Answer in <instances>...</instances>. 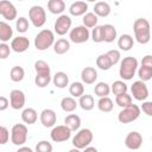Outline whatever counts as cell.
Wrapping results in <instances>:
<instances>
[{
	"mask_svg": "<svg viewBox=\"0 0 152 152\" xmlns=\"http://www.w3.org/2000/svg\"><path fill=\"white\" fill-rule=\"evenodd\" d=\"M134 38L139 44H147L151 39V27L150 23L145 18H138L133 23Z\"/></svg>",
	"mask_w": 152,
	"mask_h": 152,
	"instance_id": "1",
	"label": "cell"
},
{
	"mask_svg": "<svg viewBox=\"0 0 152 152\" xmlns=\"http://www.w3.org/2000/svg\"><path fill=\"white\" fill-rule=\"evenodd\" d=\"M34 70H36V77H34V83L39 88L46 87L51 82V70L50 65L45 61H37L34 63Z\"/></svg>",
	"mask_w": 152,
	"mask_h": 152,
	"instance_id": "2",
	"label": "cell"
},
{
	"mask_svg": "<svg viewBox=\"0 0 152 152\" xmlns=\"http://www.w3.org/2000/svg\"><path fill=\"white\" fill-rule=\"evenodd\" d=\"M137 69H138V59L133 56H127L120 62L119 75L122 80L129 81L135 75Z\"/></svg>",
	"mask_w": 152,
	"mask_h": 152,
	"instance_id": "3",
	"label": "cell"
},
{
	"mask_svg": "<svg viewBox=\"0 0 152 152\" xmlns=\"http://www.w3.org/2000/svg\"><path fill=\"white\" fill-rule=\"evenodd\" d=\"M55 44V34L51 30H42L34 38V48L39 51H45Z\"/></svg>",
	"mask_w": 152,
	"mask_h": 152,
	"instance_id": "4",
	"label": "cell"
},
{
	"mask_svg": "<svg viewBox=\"0 0 152 152\" xmlns=\"http://www.w3.org/2000/svg\"><path fill=\"white\" fill-rule=\"evenodd\" d=\"M93 138H94L93 132L89 128H82L72 138V145L78 150H84L87 146L91 144Z\"/></svg>",
	"mask_w": 152,
	"mask_h": 152,
	"instance_id": "5",
	"label": "cell"
},
{
	"mask_svg": "<svg viewBox=\"0 0 152 152\" xmlns=\"http://www.w3.org/2000/svg\"><path fill=\"white\" fill-rule=\"evenodd\" d=\"M140 115V108L132 103L125 108H122V110L118 114V120L119 122L121 124H129V122H133L135 121Z\"/></svg>",
	"mask_w": 152,
	"mask_h": 152,
	"instance_id": "6",
	"label": "cell"
},
{
	"mask_svg": "<svg viewBox=\"0 0 152 152\" xmlns=\"http://www.w3.org/2000/svg\"><path fill=\"white\" fill-rule=\"evenodd\" d=\"M27 140V127L24 124H15L11 129V141L15 146H21Z\"/></svg>",
	"mask_w": 152,
	"mask_h": 152,
	"instance_id": "7",
	"label": "cell"
},
{
	"mask_svg": "<svg viewBox=\"0 0 152 152\" xmlns=\"http://www.w3.org/2000/svg\"><path fill=\"white\" fill-rule=\"evenodd\" d=\"M28 19L34 27H42L46 21V13L42 6L34 5L28 10Z\"/></svg>",
	"mask_w": 152,
	"mask_h": 152,
	"instance_id": "8",
	"label": "cell"
},
{
	"mask_svg": "<svg viewBox=\"0 0 152 152\" xmlns=\"http://www.w3.org/2000/svg\"><path fill=\"white\" fill-rule=\"evenodd\" d=\"M90 37V32L88 30L87 26L84 25H80V26H76L74 28H71L70 33H69V38L72 43L75 44H82V43H86Z\"/></svg>",
	"mask_w": 152,
	"mask_h": 152,
	"instance_id": "9",
	"label": "cell"
},
{
	"mask_svg": "<svg viewBox=\"0 0 152 152\" xmlns=\"http://www.w3.org/2000/svg\"><path fill=\"white\" fill-rule=\"evenodd\" d=\"M71 129L64 124V125H59V126H53L50 137L51 140L55 142H63L66 141L70 137H71Z\"/></svg>",
	"mask_w": 152,
	"mask_h": 152,
	"instance_id": "10",
	"label": "cell"
},
{
	"mask_svg": "<svg viewBox=\"0 0 152 152\" xmlns=\"http://www.w3.org/2000/svg\"><path fill=\"white\" fill-rule=\"evenodd\" d=\"M131 91L133 97L137 101H145L148 97V89H147V86L145 84V81L142 80L133 82L131 87Z\"/></svg>",
	"mask_w": 152,
	"mask_h": 152,
	"instance_id": "11",
	"label": "cell"
},
{
	"mask_svg": "<svg viewBox=\"0 0 152 152\" xmlns=\"http://www.w3.org/2000/svg\"><path fill=\"white\" fill-rule=\"evenodd\" d=\"M71 24H72V21H71V18H70L69 15H66V14H61V15L56 19V21H55V26H53L55 32H56L58 36H64V34L70 30Z\"/></svg>",
	"mask_w": 152,
	"mask_h": 152,
	"instance_id": "12",
	"label": "cell"
},
{
	"mask_svg": "<svg viewBox=\"0 0 152 152\" xmlns=\"http://www.w3.org/2000/svg\"><path fill=\"white\" fill-rule=\"evenodd\" d=\"M0 14L6 20H14L17 19V8L15 6L8 0L0 1Z\"/></svg>",
	"mask_w": 152,
	"mask_h": 152,
	"instance_id": "13",
	"label": "cell"
},
{
	"mask_svg": "<svg viewBox=\"0 0 152 152\" xmlns=\"http://www.w3.org/2000/svg\"><path fill=\"white\" fill-rule=\"evenodd\" d=\"M25 104V94L19 89H13L10 93V106L18 110L21 109Z\"/></svg>",
	"mask_w": 152,
	"mask_h": 152,
	"instance_id": "14",
	"label": "cell"
},
{
	"mask_svg": "<svg viewBox=\"0 0 152 152\" xmlns=\"http://www.w3.org/2000/svg\"><path fill=\"white\" fill-rule=\"evenodd\" d=\"M142 144V137L139 132H129L125 138V145L129 150H139Z\"/></svg>",
	"mask_w": 152,
	"mask_h": 152,
	"instance_id": "15",
	"label": "cell"
},
{
	"mask_svg": "<svg viewBox=\"0 0 152 152\" xmlns=\"http://www.w3.org/2000/svg\"><path fill=\"white\" fill-rule=\"evenodd\" d=\"M28 48H30V40H28V38L25 37V36L15 37V38H13L12 42H11V49H12L14 52L21 53V52H25Z\"/></svg>",
	"mask_w": 152,
	"mask_h": 152,
	"instance_id": "16",
	"label": "cell"
},
{
	"mask_svg": "<svg viewBox=\"0 0 152 152\" xmlns=\"http://www.w3.org/2000/svg\"><path fill=\"white\" fill-rule=\"evenodd\" d=\"M39 119H40V124H42L44 127H46V128L53 127L55 124H56V121H57L56 113H55L52 109H49V108L42 110Z\"/></svg>",
	"mask_w": 152,
	"mask_h": 152,
	"instance_id": "17",
	"label": "cell"
},
{
	"mask_svg": "<svg viewBox=\"0 0 152 152\" xmlns=\"http://www.w3.org/2000/svg\"><path fill=\"white\" fill-rule=\"evenodd\" d=\"M82 82L86 84H93L97 80V71L93 66H86L81 71Z\"/></svg>",
	"mask_w": 152,
	"mask_h": 152,
	"instance_id": "18",
	"label": "cell"
},
{
	"mask_svg": "<svg viewBox=\"0 0 152 152\" xmlns=\"http://www.w3.org/2000/svg\"><path fill=\"white\" fill-rule=\"evenodd\" d=\"M88 10V4L86 1H75L69 7V13L74 17L84 15Z\"/></svg>",
	"mask_w": 152,
	"mask_h": 152,
	"instance_id": "19",
	"label": "cell"
},
{
	"mask_svg": "<svg viewBox=\"0 0 152 152\" xmlns=\"http://www.w3.org/2000/svg\"><path fill=\"white\" fill-rule=\"evenodd\" d=\"M110 6L108 2L106 1H97L94 6V13L97 15V17H101V18H106L110 14Z\"/></svg>",
	"mask_w": 152,
	"mask_h": 152,
	"instance_id": "20",
	"label": "cell"
},
{
	"mask_svg": "<svg viewBox=\"0 0 152 152\" xmlns=\"http://www.w3.org/2000/svg\"><path fill=\"white\" fill-rule=\"evenodd\" d=\"M52 82H53V86L56 88H59V89H63L65 88L68 84H69V77L65 72L63 71H58L53 75L52 77Z\"/></svg>",
	"mask_w": 152,
	"mask_h": 152,
	"instance_id": "21",
	"label": "cell"
},
{
	"mask_svg": "<svg viewBox=\"0 0 152 152\" xmlns=\"http://www.w3.org/2000/svg\"><path fill=\"white\" fill-rule=\"evenodd\" d=\"M48 10L52 14H62L65 10L64 0H49L48 1Z\"/></svg>",
	"mask_w": 152,
	"mask_h": 152,
	"instance_id": "22",
	"label": "cell"
},
{
	"mask_svg": "<svg viewBox=\"0 0 152 152\" xmlns=\"http://www.w3.org/2000/svg\"><path fill=\"white\" fill-rule=\"evenodd\" d=\"M133 43H134V40H133L132 36L127 34V33L121 34L120 38L118 39V46L122 51H129L133 48Z\"/></svg>",
	"mask_w": 152,
	"mask_h": 152,
	"instance_id": "23",
	"label": "cell"
},
{
	"mask_svg": "<svg viewBox=\"0 0 152 152\" xmlns=\"http://www.w3.org/2000/svg\"><path fill=\"white\" fill-rule=\"evenodd\" d=\"M37 119H38V114H37L36 109H33V108H30V107L28 108H25L23 110V113H21V120L25 124H27V125L36 124Z\"/></svg>",
	"mask_w": 152,
	"mask_h": 152,
	"instance_id": "24",
	"label": "cell"
},
{
	"mask_svg": "<svg viewBox=\"0 0 152 152\" xmlns=\"http://www.w3.org/2000/svg\"><path fill=\"white\" fill-rule=\"evenodd\" d=\"M13 36V30L6 21H0V40L2 43L8 42Z\"/></svg>",
	"mask_w": 152,
	"mask_h": 152,
	"instance_id": "25",
	"label": "cell"
},
{
	"mask_svg": "<svg viewBox=\"0 0 152 152\" xmlns=\"http://www.w3.org/2000/svg\"><path fill=\"white\" fill-rule=\"evenodd\" d=\"M102 31H103V42L106 43H112L116 38V28L110 25V24H104L102 25Z\"/></svg>",
	"mask_w": 152,
	"mask_h": 152,
	"instance_id": "26",
	"label": "cell"
},
{
	"mask_svg": "<svg viewBox=\"0 0 152 152\" xmlns=\"http://www.w3.org/2000/svg\"><path fill=\"white\" fill-rule=\"evenodd\" d=\"M78 104L83 110H91L95 107V101L94 97L89 94H83L82 96H80L78 100Z\"/></svg>",
	"mask_w": 152,
	"mask_h": 152,
	"instance_id": "27",
	"label": "cell"
},
{
	"mask_svg": "<svg viewBox=\"0 0 152 152\" xmlns=\"http://www.w3.org/2000/svg\"><path fill=\"white\" fill-rule=\"evenodd\" d=\"M77 102L76 100L74 99V96H66V97H63L62 101H61V108L66 112V113H71L76 109L77 107Z\"/></svg>",
	"mask_w": 152,
	"mask_h": 152,
	"instance_id": "28",
	"label": "cell"
},
{
	"mask_svg": "<svg viewBox=\"0 0 152 152\" xmlns=\"http://www.w3.org/2000/svg\"><path fill=\"white\" fill-rule=\"evenodd\" d=\"M69 49H70V42L66 40V39H64V38L58 39L53 44V51L57 55H64L65 52L69 51Z\"/></svg>",
	"mask_w": 152,
	"mask_h": 152,
	"instance_id": "29",
	"label": "cell"
},
{
	"mask_svg": "<svg viewBox=\"0 0 152 152\" xmlns=\"http://www.w3.org/2000/svg\"><path fill=\"white\" fill-rule=\"evenodd\" d=\"M64 124L71 129V131H77L81 127V118L76 114H69L64 119Z\"/></svg>",
	"mask_w": 152,
	"mask_h": 152,
	"instance_id": "30",
	"label": "cell"
},
{
	"mask_svg": "<svg viewBox=\"0 0 152 152\" xmlns=\"http://www.w3.org/2000/svg\"><path fill=\"white\" fill-rule=\"evenodd\" d=\"M113 101L112 99H109L108 96H103V97H100L99 101H97V108L103 112V113H109L113 110Z\"/></svg>",
	"mask_w": 152,
	"mask_h": 152,
	"instance_id": "31",
	"label": "cell"
},
{
	"mask_svg": "<svg viewBox=\"0 0 152 152\" xmlns=\"http://www.w3.org/2000/svg\"><path fill=\"white\" fill-rule=\"evenodd\" d=\"M96 65H97L101 70H109V69L113 66V63H112L109 56L107 55V52L100 55V56L96 58Z\"/></svg>",
	"mask_w": 152,
	"mask_h": 152,
	"instance_id": "32",
	"label": "cell"
},
{
	"mask_svg": "<svg viewBox=\"0 0 152 152\" xmlns=\"http://www.w3.org/2000/svg\"><path fill=\"white\" fill-rule=\"evenodd\" d=\"M110 91H112L110 86H109L108 83H106V82H99V83L95 86V88H94V93H95V95L99 96V97L108 96Z\"/></svg>",
	"mask_w": 152,
	"mask_h": 152,
	"instance_id": "33",
	"label": "cell"
},
{
	"mask_svg": "<svg viewBox=\"0 0 152 152\" xmlns=\"http://www.w3.org/2000/svg\"><path fill=\"white\" fill-rule=\"evenodd\" d=\"M69 93L74 97H80L84 94V86L81 82H72L69 86Z\"/></svg>",
	"mask_w": 152,
	"mask_h": 152,
	"instance_id": "34",
	"label": "cell"
},
{
	"mask_svg": "<svg viewBox=\"0 0 152 152\" xmlns=\"http://www.w3.org/2000/svg\"><path fill=\"white\" fill-rule=\"evenodd\" d=\"M24 76H25V71L21 66L19 65H15L11 69V72H10V78L13 81V82H20L24 80Z\"/></svg>",
	"mask_w": 152,
	"mask_h": 152,
	"instance_id": "35",
	"label": "cell"
},
{
	"mask_svg": "<svg viewBox=\"0 0 152 152\" xmlns=\"http://www.w3.org/2000/svg\"><path fill=\"white\" fill-rule=\"evenodd\" d=\"M97 20H99V17L94 12H87L83 15V25L87 26L88 28L89 27H95L97 25Z\"/></svg>",
	"mask_w": 152,
	"mask_h": 152,
	"instance_id": "36",
	"label": "cell"
},
{
	"mask_svg": "<svg viewBox=\"0 0 152 152\" xmlns=\"http://www.w3.org/2000/svg\"><path fill=\"white\" fill-rule=\"evenodd\" d=\"M115 102H116V104H118L119 107H121V108H125V107H127V106H129V104L133 103V102H132V96L128 95L127 91L116 95V97H115Z\"/></svg>",
	"mask_w": 152,
	"mask_h": 152,
	"instance_id": "37",
	"label": "cell"
},
{
	"mask_svg": "<svg viewBox=\"0 0 152 152\" xmlns=\"http://www.w3.org/2000/svg\"><path fill=\"white\" fill-rule=\"evenodd\" d=\"M110 89H112V93L114 95H119V94H122V93H126L127 91V84L124 82V81H114L113 84L110 86Z\"/></svg>",
	"mask_w": 152,
	"mask_h": 152,
	"instance_id": "38",
	"label": "cell"
},
{
	"mask_svg": "<svg viewBox=\"0 0 152 152\" xmlns=\"http://www.w3.org/2000/svg\"><path fill=\"white\" fill-rule=\"evenodd\" d=\"M138 76L140 80L142 81H148L152 78V68L150 66H145V65H140L139 70H138Z\"/></svg>",
	"mask_w": 152,
	"mask_h": 152,
	"instance_id": "39",
	"label": "cell"
},
{
	"mask_svg": "<svg viewBox=\"0 0 152 152\" xmlns=\"http://www.w3.org/2000/svg\"><path fill=\"white\" fill-rule=\"evenodd\" d=\"M91 39L94 43H102L103 42V31L102 25H96L91 31Z\"/></svg>",
	"mask_w": 152,
	"mask_h": 152,
	"instance_id": "40",
	"label": "cell"
},
{
	"mask_svg": "<svg viewBox=\"0 0 152 152\" xmlns=\"http://www.w3.org/2000/svg\"><path fill=\"white\" fill-rule=\"evenodd\" d=\"M15 28L20 33H25L28 30V20L25 17H19L15 21Z\"/></svg>",
	"mask_w": 152,
	"mask_h": 152,
	"instance_id": "41",
	"label": "cell"
},
{
	"mask_svg": "<svg viewBox=\"0 0 152 152\" xmlns=\"http://www.w3.org/2000/svg\"><path fill=\"white\" fill-rule=\"evenodd\" d=\"M52 150H53L52 145H51L49 141H46V140L39 141V142L37 144V146H36V151H37V152H51Z\"/></svg>",
	"mask_w": 152,
	"mask_h": 152,
	"instance_id": "42",
	"label": "cell"
},
{
	"mask_svg": "<svg viewBox=\"0 0 152 152\" xmlns=\"http://www.w3.org/2000/svg\"><path fill=\"white\" fill-rule=\"evenodd\" d=\"M10 139V131L5 127L1 126L0 127V145H5Z\"/></svg>",
	"mask_w": 152,
	"mask_h": 152,
	"instance_id": "43",
	"label": "cell"
},
{
	"mask_svg": "<svg viewBox=\"0 0 152 152\" xmlns=\"http://www.w3.org/2000/svg\"><path fill=\"white\" fill-rule=\"evenodd\" d=\"M107 55L109 56V58H110L113 65H115V64H118V63L120 62L121 55H120V51H119V50H109V51L107 52Z\"/></svg>",
	"mask_w": 152,
	"mask_h": 152,
	"instance_id": "44",
	"label": "cell"
},
{
	"mask_svg": "<svg viewBox=\"0 0 152 152\" xmlns=\"http://www.w3.org/2000/svg\"><path fill=\"white\" fill-rule=\"evenodd\" d=\"M10 52H11L10 46L6 43H1L0 44V58L1 59H6L10 56Z\"/></svg>",
	"mask_w": 152,
	"mask_h": 152,
	"instance_id": "45",
	"label": "cell"
},
{
	"mask_svg": "<svg viewBox=\"0 0 152 152\" xmlns=\"http://www.w3.org/2000/svg\"><path fill=\"white\" fill-rule=\"evenodd\" d=\"M141 110L146 115L152 116V101H144L141 104Z\"/></svg>",
	"mask_w": 152,
	"mask_h": 152,
	"instance_id": "46",
	"label": "cell"
},
{
	"mask_svg": "<svg viewBox=\"0 0 152 152\" xmlns=\"http://www.w3.org/2000/svg\"><path fill=\"white\" fill-rule=\"evenodd\" d=\"M141 65L152 68V55H146V56H144L142 59H141Z\"/></svg>",
	"mask_w": 152,
	"mask_h": 152,
	"instance_id": "47",
	"label": "cell"
},
{
	"mask_svg": "<svg viewBox=\"0 0 152 152\" xmlns=\"http://www.w3.org/2000/svg\"><path fill=\"white\" fill-rule=\"evenodd\" d=\"M8 106H10V101L5 96H0V110L1 112L6 110Z\"/></svg>",
	"mask_w": 152,
	"mask_h": 152,
	"instance_id": "48",
	"label": "cell"
},
{
	"mask_svg": "<svg viewBox=\"0 0 152 152\" xmlns=\"http://www.w3.org/2000/svg\"><path fill=\"white\" fill-rule=\"evenodd\" d=\"M21 151H27V152H32V150L30 148V147H25V146H19V148H18V152H21Z\"/></svg>",
	"mask_w": 152,
	"mask_h": 152,
	"instance_id": "49",
	"label": "cell"
},
{
	"mask_svg": "<svg viewBox=\"0 0 152 152\" xmlns=\"http://www.w3.org/2000/svg\"><path fill=\"white\" fill-rule=\"evenodd\" d=\"M84 151H95V152H96L97 150H96L95 147H90V146H87V147L84 148Z\"/></svg>",
	"mask_w": 152,
	"mask_h": 152,
	"instance_id": "50",
	"label": "cell"
},
{
	"mask_svg": "<svg viewBox=\"0 0 152 152\" xmlns=\"http://www.w3.org/2000/svg\"><path fill=\"white\" fill-rule=\"evenodd\" d=\"M87 1H89V2H95L96 0H87Z\"/></svg>",
	"mask_w": 152,
	"mask_h": 152,
	"instance_id": "51",
	"label": "cell"
},
{
	"mask_svg": "<svg viewBox=\"0 0 152 152\" xmlns=\"http://www.w3.org/2000/svg\"><path fill=\"white\" fill-rule=\"evenodd\" d=\"M18 1H24V0H18Z\"/></svg>",
	"mask_w": 152,
	"mask_h": 152,
	"instance_id": "52",
	"label": "cell"
}]
</instances>
